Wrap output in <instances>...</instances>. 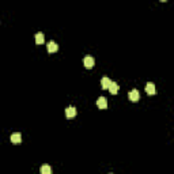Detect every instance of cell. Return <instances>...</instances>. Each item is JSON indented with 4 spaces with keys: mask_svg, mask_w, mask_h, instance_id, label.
I'll return each mask as SVG.
<instances>
[{
    "mask_svg": "<svg viewBox=\"0 0 174 174\" xmlns=\"http://www.w3.org/2000/svg\"><path fill=\"white\" fill-rule=\"evenodd\" d=\"M83 64H84V67L87 68V69H91V68L94 67V64H95L94 57H91V56H86L84 59H83Z\"/></svg>",
    "mask_w": 174,
    "mask_h": 174,
    "instance_id": "obj_1",
    "label": "cell"
},
{
    "mask_svg": "<svg viewBox=\"0 0 174 174\" xmlns=\"http://www.w3.org/2000/svg\"><path fill=\"white\" fill-rule=\"evenodd\" d=\"M128 98H129V101H132V102H137L139 98H140V94H139L137 90H132V91L128 93Z\"/></svg>",
    "mask_w": 174,
    "mask_h": 174,
    "instance_id": "obj_2",
    "label": "cell"
},
{
    "mask_svg": "<svg viewBox=\"0 0 174 174\" xmlns=\"http://www.w3.org/2000/svg\"><path fill=\"white\" fill-rule=\"evenodd\" d=\"M10 140H11V143H14V144H19V143H22V135L18 132H15L11 135Z\"/></svg>",
    "mask_w": 174,
    "mask_h": 174,
    "instance_id": "obj_3",
    "label": "cell"
},
{
    "mask_svg": "<svg viewBox=\"0 0 174 174\" xmlns=\"http://www.w3.org/2000/svg\"><path fill=\"white\" fill-rule=\"evenodd\" d=\"M46 45H48V52H49V53H55V52H57V50H59V45H57L55 41L48 42Z\"/></svg>",
    "mask_w": 174,
    "mask_h": 174,
    "instance_id": "obj_4",
    "label": "cell"
},
{
    "mask_svg": "<svg viewBox=\"0 0 174 174\" xmlns=\"http://www.w3.org/2000/svg\"><path fill=\"white\" fill-rule=\"evenodd\" d=\"M146 93H147L148 95H154L156 93V90H155V84L154 83H151V82H148L147 84H146Z\"/></svg>",
    "mask_w": 174,
    "mask_h": 174,
    "instance_id": "obj_5",
    "label": "cell"
},
{
    "mask_svg": "<svg viewBox=\"0 0 174 174\" xmlns=\"http://www.w3.org/2000/svg\"><path fill=\"white\" fill-rule=\"evenodd\" d=\"M97 106L99 108V109H106L108 108V101L105 97H99L97 101Z\"/></svg>",
    "mask_w": 174,
    "mask_h": 174,
    "instance_id": "obj_6",
    "label": "cell"
},
{
    "mask_svg": "<svg viewBox=\"0 0 174 174\" xmlns=\"http://www.w3.org/2000/svg\"><path fill=\"white\" fill-rule=\"evenodd\" d=\"M76 109H75L74 106H68L67 109H65V116H67L68 118H72V117H75L76 116Z\"/></svg>",
    "mask_w": 174,
    "mask_h": 174,
    "instance_id": "obj_7",
    "label": "cell"
},
{
    "mask_svg": "<svg viewBox=\"0 0 174 174\" xmlns=\"http://www.w3.org/2000/svg\"><path fill=\"white\" fill-rule=\"evenodd\" d=\"M110 83H112V80H110L108 76H103L102 80H101V86H102V89H103V90H108V89H109Z\"/></svg>",
    "mask_w": 174,
    "mask_h": 174,
    "instance_id": "obj_8",
    "label": "cell"
},
{
    "mask_svg": "<svg viewBox=\"0 0 174 174\" xmlns=\"http://www.w3.org/2000/svg\"><path fill=\"white\" fill-rule=\"evenodd\" d=\"M44 42H45V36H44V33H37V34H36V44L42 45Z\"/></svg>",
    "mask_w": 174,
    "mask_h": 174,
    "instance_id": "obj_9",
    "label": "cell"
},
{
    "mask_svg": "<svg viewBox=\"0 0 174 174\" xmlns=\"http://www.w3.org/2000/svg\"><path fill=\"white\" fill-rule=\"evenodd\" d=\"M40 173L41 174H52V167L49 165H42L40 169Z\"/></svg>",
    "mask_w": 174,
    "mask_h": 174,
    "instance_id": "obj_10",
    "label": "cell"
},
{
    "mask_svg": "<svg viewBox=\"0 0 174 174\" xmlns=\"http://www.w3.org/2000/svg\"><path fill=\"white\" fill-rule=\"evenodd\" d=\"M108 90H109V91L112 93V94H117V91H118V84H117L116 82H112Z\"/></svg>",
    "mask_w": 174,
    "mask_h": 174,
    "instance_id": "obj_11",
    "label": "cell"
},
{
    "mask_svg": "<svg viewBox=\"0 0 174 174\" xmlns=\"http://www.w3.org/2000/svg\"><path fill=\"white\" fill-rule=\"evenodd\" d=\"M109 174H113V173H109Z\"/></svg>",
    "mask_w": 174,
    "mask_h": 174,
    "instance_id": "obj_12",
    "label": "cell"
}]
</instances>
